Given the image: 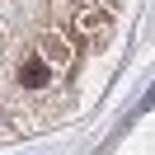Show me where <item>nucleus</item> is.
I'll return each mask as SVG.
<instances>
[{
  "label": "nucleus",
  "mask_w": 155,
  "mask_h": 155,
  "mask_svg": "<svg viewBox=\"0 0 155 155\" xmlns=\"http://www.w3.org/2000/svg\"><path fill=\"white\" fill-rule=\"evenodd\" d=\"M150 108H155V89H150V94L141 99V108H136V113H150Z\"/></svg>",
  "instance_id": "1"
}]
</instances>
